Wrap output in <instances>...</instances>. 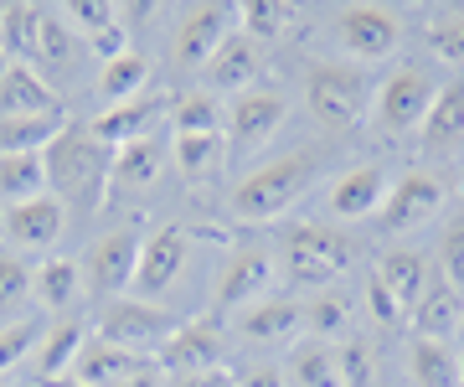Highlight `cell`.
Instances as JSON below:
<instances>
[{
    "instance_id": "cell-48",
    "label": "cell",
    "mask_w": 464,
    "mask_h": 387,
    "mask_svg": "<svg viewBox=\"0 0 464 387\" xmlns=\"http://www.w3.org/2000/svg\"><path fill=\"white\" fill-rule=\"evenodd\" d=\"M459 382H464V346H459Z\"/></svg>"
},
{
    "instance_id": "cell-53",
    "label": "cell",
    "mask_w": 464,
    "mask_h": 387,
    "mask_svg": "<svg viewBox=\"0 0 464 387\" xmlns=\"http://www.w3.org/2000/svg\"><path fill=\"white\" fill-rule=\"evenodd\" d=\"M459 387H464V382H459Z\"/></svg>"
},
{
    "instance_id": "cell-27",
    "label": "cell",
    "mask_w": 464,
    "mask_h": 387,
    "mask_svg": "<svg viewBox=\"0 0 464 387\" xmlns=\"http://www.w3.org/2000/svg\"><path fill=\"white\" fill-rule=\"evenodd\" d=\"M408 382L413 387H459V352L449 341L408 336Z\"/></svg>"
},
{
    "instance_id": "cell-10",
    "label": "cell",
    "mask_w": 464,
    "mask_h": 387,
    "mask_svg": "<svg viewBox=\"0 0 464 387\" xmlns=\"http://www.w3.org/2000/svg\"><path fill=\"white\" fill-rule=\"evenodd\" d=\"M274 279H279V264L268 248H237L217 269V285H212V310L217 315H237L258 305L264 295H274Z\"/></svg>"
},
{
    "instance_id": "cell-30",
    "label": "cell",
    "mask_w": 464,
    "mask_h": 387,
    "mask_svg": "<svg viewBox=\"0 0 464 387\" xmlns=\"http://www.w3.org/2000/svg\"><path fill=\"white\" fill-rule=\"evenodd\" d=\"M67 130L63 114H16L0 119V155H42Z\"/></svg>"
},
{
    "instance_id": "cell-31",
    "label": "cell",
    "mask_w": 464,
    "mask_h": 387,
    "mask_svg": "<svg viewBox=\"0 0 464 387\" xmlns=\"http://www.w3.org/2000/svg\"><path fill=\"white\" fill-rule=\"evenodd\" d=\"M356 320V300H351L346 289H315L310 300H304V336L315 341H331V336H346V325Z\"/></svg>"
},
{
    "instance_id": "cell-13",
    "label": "cell",
    "mask_w": 464,
    "mask_h": 387,
    "mask_svg": "<svg viewBox=\"0 0 464 387\" xmlns=\"http://www.w3.org/2000/svg\"><path fill=\"white\" fill-rule=\"evenodd\" d=\"M166 377H181V372H227V331L217 325L212 315L201 320H181L170 341L155 352Z\"/></svg>"
},
{
    "instance_id": "cell-3",
    "label": "cell",
    "mask_w": 464,
    "mask_h": 387,
    "mask_svg": "<svg viewBox=\"0 0 464 387\" xmlns=\"http://www.w3.org/2000/svg\"><path fill=\"white\" fill-rule=\"evenodd\" d=\"M274 264H279L284 285L331 289L335 279L356 264V243H351L346 233H335V227H325V222H299V227H289V233L279 237Z\"/></svg>"
},
{
    "instance_id": "cell-51",
    "label": "cell",
    "mask_w": 464,
    "mask_h": 387,
    "mask_svg": "<svg viewBox=\"0 0 464 387\" xmlns=\"http://www.w3.org/2000/svg\"><path fill=\"white\" fill-rule=\"evenodd\" d=\"M0 16H5V5H0Z\"/></svg>"
},
{
    "instance_id": "cell-37",
    "label": "cell",
    "mask_w": 464,
    "mask_h": 387,
    "mask_svg": "<svg viewBox=\"0 0 464 387\" xmlns=\"http://www.w3.org/2000/svg\"><path fill=\"white\" fill-rule=\"evenodd\" d=\"M36 32H42V5L11 0L0 16V47L11 52V63H36Z\"/></svg>"
},
{
    "instance_id": "cell-12",
    "label": "cell",
    "mask_w": 464,
    "mask_h": 387,
    "mask_svg": "<svg viewBox=\"0 0 464 387\" xmlns=\"http://www.w3.org/2000/svg\"><path fill=\"white\" fill-rule=\"evenodd\" d=\"M284 119H289V99H284L279 88H248V93H237L227 103V150L232 155H253L264 150L268 140L284 130Z\"/></svg>"
},
{
    "instance_id": "cell-11",
    "label": "cell",
    "mask_w": 464,
    "mask_h": 387,
    "mask_svg": "<svg viewBox=\"0 0 464 387\" xmlns=\"http://www.w3.org/2000/svg\"><path fill=\"white\" fill-rule=\"evenodd\" d=\"M140 237L134 227H109L88 243L83 253V285L99 295V300H119V295H130L134 285V264H140Z\"/></svg>"
},
{
    "instance_id": "cell-32",
    "label": "cell",
    "mask_w": 464,
    "mask_h": 387,
    "mask_svg": "<svg viewBox=\"0 0 464 387\" xmlns=\"http://www.w3.org/2000/svg\"><path fill=\"white\" fill-rule=\"evenodd\" d=\"M78 47H83V42L72 36V26L63 21V11H57V5H42V32H36V63H32V68L36 73H42V68L63 73V68L78 63Z\"/></svg>"
},
{
    "instance_id": "cell-40",
    "label": "cell",
    "mask_w": 464,
    "mask_h": 387,
    "mask_svg": "<svg viewBox=\"0 0 464 387\" xmlns=\"http://www.w3.org/2000/svg\"><path fill=\"white\" fill-rule=\"evenodd\" d=\"M335 367H341V387H372L377 382V346L366 336H346L335 346Z\"/></svg>"
},
{
    "instance_id": "cell-25",
    "label": "cell",
    "mask_w": 464,
    "mask_h": 387,
    "mask_svg": "<svg viewBox=\"0 0 464 387\" xmlns=\"http://www.w3.org/2000/svg\"><path fill=\"white\" fill-rule=\"evenodd\" d=\"M372 279L392 289V300H398L402 315H408V310H413V300L423 295V285L433 279V269H429V258H423L418 248H387V253L377 258Z\"/></svg>"
},
{
    "instance_id": "cell-22",
    "label": "cell",
    "mask_w": 464,
    "mask_h": 387,
    "mask_svg": "<svg viewBox=\"0 0 464 387\" xmlns=\"http://www.w3.org/2000/svg\"><path fill=\"white\" fill-rule=\"evenodd\" d=\"M63 93L47 83V73H36L32 63H11V73L0 78V119L16 114H57Z\"/></svg>"
},
{
    "instance_id": "cell-47",
    "label": "cell",
    "mask_w": 464,
    "mask_h": 387,
    "mask_svg": "<svg viewBox=\"0 0 464 387\" xmlns=\"http://www.w3.org/2000/svg\"><path fill=\"white\" fill-rule=\"evenodd\" d=\"M5 73H11V52L0 47V78H5Z\"/></svg>"
},
{
    "instance_id": "cell-45",
    "label": "cell",
    "mask_w": 464,
    "mask_h": 387,
    "mask_svg": "<svg viewBox=\"0 0 464 387\" xmlns=\"http://www.w3.org/2000/svg\"><path fill=\"white\" fill-rule=\"evenodd\" d=\"M232 382H237V387H289V382H284L279 362H248V367L237 372Z\"/></svg>"
},
{
    "instance_id": "cell-17",
    "label": "cell",
    "mask_w": 464,
    "mask_h": 387,
    "mask_svg": "<svg viewBox=\"0 0 464 387\" xmlns=\"http://www.w3.org/2000/svg\"><path fill=\"white\" fill-rule=\"evenodd\" d=\"M237 336L253 346H295L304 336V300L295 295H264L258 305L237 310Z\"/></svg>"
},
{
    "instance_id": "cell-9",
    "label": "cell",
    "mask_w": 464,
    "mask_h": 387,
    "mask_svg": "<svg viewBox=\"0 0 464 387\" xmlns=\"http://www.w3.org/2000/svg\"><path fill=\"white\" fill-rule=\"evenodd\" d=\"M186 258H191V233H186L181 222H160V227H150V233L140 237V264H134L130 295L134 300L160 305V295L181 279Z\"/></svg>"
},
{
    "instance_id": "cell-38",
    "label": "cell",
    "mask_w": 464,
    "mask_h": 387,
    "mask_svg": "<svg viewBox=\"0 0 464 387\" xmlns=\"http://www.w3.org/2000/svg\"><path fill=\"white\" fill-rule=\"evenodd\" d=\"M32 279H36V269L21 258V253H0V325H11V320L26 310Z\"/></svg>"
},
{
    "instance_id": "cell-44",
    "label": "cell",
    "mask_w": 464,
    "mask_h": 387,
    "mask_svg": "<svg viewBox=\"0 0 464 387\" xmlns=\"http://www.w3.org/2000/svg\"><path fill=\"white\" fill-rule=\"evenodd\" d=\"M362 305H366V315L377 320V325H398V320H408V315H402V305L392 300V289H387V285H377V279H366Z\"/></svg>"
},
{
    "instance_id": "cell-23",
    "label": "cell",
    "mask_w": 464,
    "mask_h": 387,
    "mask_svg": "<svg viewBox=\"0 0 464 387\" xmlns=\"http://www.w3.org/2000/svg\"><path fill=\"white\" fill-rule=\"evenodd\" d=\"M83 264L78 258H63V253H52L36 264V279H32V300L52 315H67V310H78L83 300Z\"/></svg>"
},
{
    "instance_id": "cell-19",
    "label": "cell",
    "mask_w": 464,
    "mask_h": 387,
    "mask_svg": "<svg viewBox=\"0 0 464 387\" xmlns=\"http://www.w3.org/2000/svg\"><path fill=\"white\" fill-rule=\"evenodd\" d=\"M459 145H464V73H454L433 93V109L423 119V130H418V150L439 160V155L459 150Z\"/></svg>"
},
{
    "instance_id": "cell-34",
    "label": "cell",
    "mask_w": 464,
    "mask_h": 387,
    "mask_svg": "<svg viewBox=\"0 0 464 387\" xmlns=\"http://www.w3.org/2000/svg\"><path fill=\"white\" fill-rule=\"evenodd\" d=\"M227 155V135H170V160L186 181H207Z\"/></svg>"
},
{
    "instance_id": "cell-4",
    "label": "cell",
    "mask_w": 464,
    "mask_h": 387,
    "mask_svg": "<svg viewBox=\"0 0 464 387\" xmlns=\"http://www.w3.org/2000/svg\"><path fill=\"white\" fill-rule=\"evenodd\" d=\"M304 103H310L320 130L351 135L372 114V73L356 63H315L304 78Z\"/></svg>"
},
{
    "instance_id": "cell-14",
    "label": "cell",
    "mask_w": 464,
    "mask_h": 387,
    "mask_svg": "<svg viewBox=\"0 0 464 387\" xmlns=\"http://www.w3.org/2000/svg\"><path fill=\"white\" fill-rule=\"evenodd\" d=\"M237 32V5H191L181 11L176 21V32H170V57H176V68H207L212 63V52Z\"/></svg>"
},
{
    "instance_id": "cell-52",
    "label": "cell",
    "mask_w": 464,
    "mask_h": 387,
    "mask_svg": "<svg viewBox=\"0 0 464 387\" xmlns=\"http://www.w3.org/2000/svg\"><path fill=\"white\" fill-rule=\"evenodd\" d=\"M227 387H237V382H227Z\"/></svg>"
},
{
    "instance_id": "cell-43",
    "label": "cell",
    "mask_w": 464,
    "mask_h": 387,
    "mask_svg": "<svg viewBox=\"0 0 464 387\" xmlns=\"http://www.w3.org/2000/svg\"><path fill=\"white\" fill-rule=\"evenodd\" d=\"M439 279H449L464 295V218H454L439 233Z\"/></svg>"
},
{
    "instance_id": "cell-18",
    "label": "cell",
    "mask_w": 464,
    "mask_h": 387,
    "mask_svg": "<svg viewBox=\"0 0 464 387\" xmlns=\"http://www.w3.org/2000/svg\"><path fill=\"white\" fill-rule=\"evenodd\" d=\"M207 93H248V88H258V78H264V47L253 42V36L232 32L222 47L212 52V63H207Z\"/></svg>"
},
{
    "instance_id": "cell-46",
    "label": "cell",
    "mask_w": 464,
    "mask_h": 387,
    "mask_svg": "<svg viewBox=\"0 0 464 387\" xmlns=\"http://www.w3.org/2000/svg\"><path fill=\"white\" fill-rule=\"evenodd\" d=\"M227 382H232V372H181L166 387H227Z\"/></svg>"
},
{
    "instance_id": "cell-50",
    "label": "cell",
    "mask_w": 464,
    "mask_h": 387,
    "mask_svg": "<svg viewBox=\"0 0 464 387\" xmlns=\"http://www.w3.org/2000/svg\"><path fill=\"white\" fill-rule=\"evenodd\" d=\"M0 387H16V382H5V377H0Z\"/></svg>"
},
{
    "instance_id": "cell-6",
    "label": "cell",
    "mask_w": 464,
    "mask_h": 387,
    "mask_svg": "<svg viewBox=\"0 0 464 387\" xmlns=\"http://www.w3.org/2000/svg\"><path fill=\"white\" fill-rule=\"evenodd\" d=\"M402 32H408V21L392 5H341L331 16V42L356 68L362 63H387L402 47Z\"/></svg>"
},
{
    "instance_id": "cell-1",
    "label": "cell",
    "mask_w": 464,
    "mask_h": 387,
    "mask_svg": "<svg viewBox=\"0 0 464 387\" xmlns=\"http://www.w3.org/2000/svg\"><path fill=\"white\" fill-rule=\"evenodd\" d=\"M320 176H325V155L320 150H289V155H279V160H268V166L248 170L243 181L232 186L227 191V218L248 222V227L279 222L315 191Z\"/></svg>"
},
{
    "instance_id": "cell-49",
    "label": "cell",
    "mask_w": 464,
    "mask_h": 387,
    "mask_svg": "<svg viewBox=\"0 0 464 387\" xmlns=\"http://www.w3.org/2000/svg\"><path fill=\"white\" fill-rule=\"evenodd\" d=\"M454 336H459V341H464V315H459V331H454Z\"/></svg>"
},
{
    "instance_id": "cell-41",
    "label": "cell",
    "mask_w": 464,
    "mask_h": 387,
    "mask_svg": "<svg viewBox=\"0 0 464 387\" xmlns=\"http://www.w3.org/2000/svg\"><path fill=\"white\" fill-rule=\"evenodd\" d=\"M429 52L439 57V63H449V68L464 73V5H454V11H444V16L429 21Z\"/></svg>"
},
{
    "instance_id": "cell-20",
    "label": "cell",
    "mask_w": 464,
    "mask_h": 387,
    "mask_svg": "<svg viewBox=\"0 0 464 387\" xmlns=\"http://www.w3.org/2000/svg\"><path fill=\"white\" fill-rule=\"evenodd\" d=\"M459 315H464V295L449 279H439L433 274L429 285H423V295L413 300V310H408V336H429V341H454V331H459Z\"/></svg>"
},
{
    "instance_id": "cell-29",
    "label": "cell",
    "mask_w": 464,
    "mask_h": 387,
    "mask_svg": "<svg viewBox=\"0 0 464 387\" xmlns=\"http://www.w3.org/2000/svg\"><path fill=\"white\" fill-rule=\"evenodd\" d=\"M160 166H166V150L155 145V135L145 140H130L114 150V191H145V186L160 181Z\"/></svg>"
},
{
    "instance_id": "cell-8",
    "label": "cell",
    "mask_w": 464,
    "mask_h": 387,
    "mask_svg": "<svg viewBox=\"0 0 464 387\" xmlns=\"http://www.w3.org/2000/svg\"><path fill=\"white\" fill-rule=\"evenodd\" d=\"M176 325H181V320L170 315L166 305H150V300H134V295H119V300H103L99 331H93V336L114 341V346H130V352L155 356L170 341V331H176Z\"/></svg>"
},
{
    "instance_id": "cell-2",
    "label": "cell",
    "mask_w": 464,
    "mask_h": 387,
    "mask_svg": "<svg viewBox=\"0 0 464 387\" xmlns=\"http://www.w3.org/2000/svg\"><path fill=\"white\" fill-rule=\"evenodd\" d=\"M42 160H47V197H57L67 212L88 218L103 207L109 181H114V150L88 135V124H67L42 150Z\"/></svg>"
},
{
    "instance_id": "cell-24",
    "label": "cell",
    "mask_w": 464,
    "mask_h": 387,
    "mask_svg": "<svg viewBox=\"0 0 464 387\" xmlns=\"http://www.w3.org/2000/svg\"><path fill=\"white\" fill-rule=\"evenodd\" d=\"M160 109H166V99H134V103H119V109H103V114L88 119V135L103 140L109 150H119V145H130V140L155 135Z\"/></svg>"
},
{
    "instance_id": "cell-5",
    "label": "cell",
    "mask_w": 464,
    "mask_h": 387,
    "mask_svg": "<svg viewBox=\"0 0 464 387\" xmlns=\"http://www.w3.org/2000/svg\"><path fill=\"white\" fill-rule=\"evenodd\" d=\"M433 93H439V78H433L423 63H398L392 73H382L372 83V130L387 140H408L423 130V119L433 109Z\"/></svg>"
},
{
    "instance_id": "cell-15",
    "label": "cell",
    "mask_w": 464,
    "mask_h": 387,
    "mask_svg": "<svg viewBox=\"0 0 464 387\" xmlns=\"http://www.w3.org/2000/svg\"><path fill=\"white\" fill-rule=\"evenodd\" d=\"M392 191V170L382 160H362V166H346L341 176H331L325 186V218L335 222H372L377 207L387 202Z\"/></svg>"
},
{
    "instance_id": "cell-26",
    "label": "cell",
    "mask_w": 464,
    "mask_h": 387,
    "mask_svg": "<svg viewBox=\"0 0 464 387\" xmlns=\"http://www.w3.org/2000/svg\"><path fill=\"white\" fill-rule=\"evenodd\" d=\"M289 387H341V367H335V346L315 336H299L289 356L279 362Z\"/></svg>"
},
{
    "instance_id": "cell-35",
    "label": "cell",
    "mask_w": 464,
    "mask_h": 387,
    "mask_svg": "<svg viewBox=\"0 0 464 387\" xmlns=\"http://www.w3.org/2000/svg\"><path fill=\"white\" fill-rule=\"evenodd\" d=\"M170 124L176 135H222L227 130V103H217V93H181L170 103Z\"/></svg>"
},
{
    "instance_id": "cell-36",
    "label": "cell",
    "mask_w": 464,
    "mask_h": 387,
    "mask_svg": "<svg viewBox=\"0 0 464 387\" xmlns=\"http://www.w3.org/2000/svg\"><path fill=\"white\" fill-rule=\"evenodd\" d=\"M295 5H284V0H243L237 5V32L253 36L258 47L264 42H279V36H289V26H295Z\"/></svg>"
},
{
    "instance_id": "cell-16",
    "label": "cell",
    "mask_w": 464,
    "mask_h": 387,
    "mask_svg": "<svg viewBox=\"0 0 464 387\" xmlns=\"http://www.w3.org/2000/svg\"><path fill=\"white\" fill-rule=\"evenodd\" d=\"M67 227V207L57 197H32V202L0 207V237L11 243V253H47L57 248V237Z\"/></svg>"
},
{
    "instance_id": "cell-39",
    "label": "cell",
    "mask_w": 464,
    "mask_h": 387,
    "mask_svg": "<svg viewBox=\"0 0 464 387\" xmlns=\"http://www.w3.org/2000/svg\"><path fill=\"white\" fill-rule=\"evenodd\" d=\"M63 21L72 26V36H78V42H99L103 32H114V26H124V5H99V0H72V5H63Z\"/></svg>"
},
{
    "instance_id": "cell-21",
    "label": "cell",
    "mask_w": 464,
    "mask_h": 387,
    "mask_svg": "<svg viewBox=\"0 0 464 387\" xmlns=\"http://www.w3.org/2000/svg\"><path fill=\"white\" fill-rule=\"evenodd\" d=\"M93 336L83 320H47L42 325V341H36L32 352V367L42 382H63V377H72V362H78V352H83V341Z\"/></svg>"
},
{
    "instance_id": "cell-7",
    "label": "cell",
    "mask_w": 464,
    "mask_h": 387,
    "mask_svg": "<svg viewBox=\"0 0 464 387\" xmlns=\"http://www.w3.org/2000/svg\"><path fill=\"white\" fill-rule=\"evenodd\" d=\"M444 202H449L444 176L429 170V166H413V170H402L398 181H392L387 202H382L377 218H372V227H377L382 237H402V233H413V227H423V222L439 218Z\"/></svg>"
},
{
    "instance_id": "cell-42",
    "label": "cell",
    "mask_w": 464,
    "mask_h": 387,
    "mask_svg": "<svg viewBox=\"0 0 464 387\" xmlns=\"http://www.w3.org/2000/svg\"><path fill=\"white\" fill-rule=\"evenodd\" d=\"M36 341H42V320H11V325H0V377L16 372L36 352Z\"/></svg>"
},
{
    "instance_id": "cell-28",
    "label": "cell",
    "mask_w": 464,
    "mask_h": 387,
    "mask_svg": "<svg viewBox=\"0 0 464 387\" xmlns=\"http://www.w3.org/2000/svg\"><path fill=\"white\" fill-rule=\"evenodd\" d=\"M150 57L145 52H124V57H114V63H103L99 68V99L103 109H119V103H134V99H145V88H150Z\"/></svg>"
},
{
    "instance_id": "cell-33",
    "label": "cell",
    "mask_w": 464,
    "mask_h": 387,
    "mask_svg": "<svg viewBox=\"0 0 464 387\" xmlns=\"http://www.w3.org/2000/svg\"><path fill=\"white\" fill-rule=\"evenodd\" d=\"M47 197V160L42 155H0V207Z\"/></svg>"
}]
</instances>
